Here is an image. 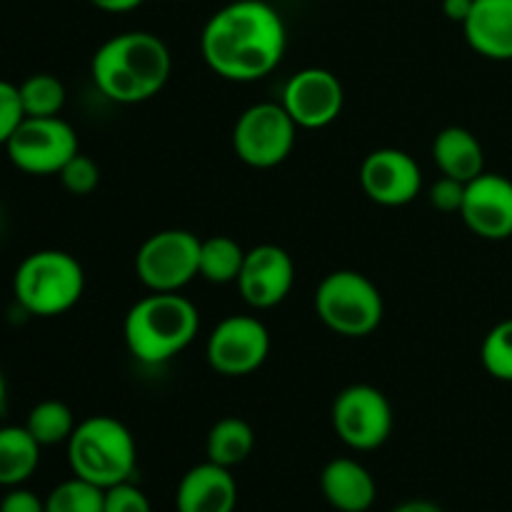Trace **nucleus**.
<instances>
[{
  "instance_id": "obj_1",
  "label": "nucleus",
  "mask_w": 512,
  "mask_h": 512,
  "mask_svg": "<svg viewBox=\"0 0 512 512\" xmlns=\"http://www.w3.org/2000/svg\"><path fill=\"white\" fill-rule=\"evenodd\" d=\"M288 48V30L265 0H233L210 15L200 50L218 78L255 83L273 73Z\"/></svg>"
},
{
  "instance_id": "obj_27",
  "label": "nucleus",
  "mask_w": 512,
  "mask_h": 512,
  "mask_svg": "<svg viewBox=\"0 0 512 512\" xmlns=\"http://www.w3.org/2000/svg\"><path fill=\"white\" fill-rule=\"evenodd\" d=\"M60 185L68 190L70 195H90L100 185V168L93 158L83 153H75L68 163L63 165V170L58 173Z\"/></svg>"
},
{
  "instance_id": "obj_24",
  "label": "nucleus",
  "mask_w": 512,
  "mask_h": 512,
  "mask_svg": "<svg viewBox=\"0 0 512 512\" xmlns=\"http://www.w3.org/2000/svg\"><path fill=\"white\" fill-rule=\"evenodd\" d=\"M25 118H55L65 108V85L53 73H33L18 85Z\"/></svg>"
},
{
  "instance_id": "obj_32",
  "label": "nucleus",
  "mask_w": 512,
  "mask_h": 512,
  "mask_svg": "<svg viewBox=\"0 0 512 512\" xmlns=\"http://www.w3.org/2000/svg\"><path fill=\"white\" fill-rule=\"evenodd\" d=\"M473 5L475 0H443V13L448 20L463 25L473 13Z\"/></svg>"
},
{
  "instance_id": "obj_35",
  "label": "nucleus",
  "mask_w": 512,
  "mask_h": 512,
  "mask_svg": "<svg viewBox=\"0 0 512 512\" xmlns=\"http://www.w3.org/2000/svg\"><path fill=\"white\" fill-rule=\"evenodd\" d=\"M5 393H8V390H5V375L3 370H0V413H3L5 408Z\"/></svg>"
},
{
  "instance_id": "obj_14",
  "label": "nucleus",
  "mask_w": 512,
  "mask_h": 512,
  "mask_svg": "<svg viewBox=\"0 0 512 512\" xmlns=\"http://www.w3.org/2000/svg\"><path fill=\"white\" fill-rule=\"evenodd\" d=\"M293 283L295 263L288 250L270 243L245 250L243 268H240L235 285H238L240 295L250 308H275L288 298Z\"/></svg>"
},
{
  "instance_id": "obj_21",
  "label": "nucleus",
  "mask_w": 512,
  "mask_h": 512,
  "mask_svg": "<svg viewBox=\"0 0 512 512\" xmlns=\"http://www.w3.org/2000/svg\"><path fill=\"white\" fill-rule=\"evenodd\" d=\"M255 448V433L243 418H223L210 428L205 453L215 465L233 470L250 458Z\"/></svg>"
},
{
  "instance_id": "obj_5",
  "label": "nucleus",
  "mask_w": 512,
  "mask_h": 512,
  "mask_svg": "<svg viewBox=\"0 0 512 512\" xmlns=\"http://www.w3.org/2000/svg\"><path fill=\"white\" fill-rule=\"evenodd\" d=\"M83 290V265L65 250H35L20 260L13 275L15 300L35 318L68 313L83 298Z\"/></svg>"
},
{
  "instance_id": "obj_33",
  "label": "nucleus",
  "mask_w": 512,
  "mask_h": 512,
  "mask_svg": "<svg viewBox=\"0 0 512 512\" xmlns=\"http://www.w3.org/2000/svg\"><path fill=\"white\" fill-rule=\"evenodd\" d=\"M103 13H130V10L140 8L145 0H90Z\"/></svg>"
},
{
  "instance_id": "obj_18",
  "label": "nucleus",
  "mask_w": 512,
  "mask_h": 512,
  "mask_svg": "<svg viewBox=\"0 0 512 512\" xmlns=\"http://www.w3.org/2000/svg\"><path fill=\"white\" fill-rule=\"evenodd\" d=\"M463 33L483 58L512 60V0H475Z\"/></svg>"
},
{
  "instance_id": "obj_2",
  "label": "nucleus",
  "mask_w": 512,
  "mask_h": 512,
  "mask_svg": "<svg viewBox=\"0 0 512 512\" xmlns=\"http://www.w3.org/2000/svg\"><path fill=\"white\" fill-rule=\"evenodd\" d=\"M173 58L163 40L148 30H128L105 40L90 60L100 93L120 105L145 103L165 88Z\"/></svg>"
},
{
  "instance_id": "obj_10",
  "label": "nucleus",
  "mask_w": 512,
  "mask_h": 512,
  "mask_svg": "<svg viewBox=\"0 0 512 512\" xmlns=\"http://www.w3.org/2000/svg\"><path fill=\"white\" fill-rule=\"evenodd\" d=\"M10 163L28 175H58L78 150L73 125L55 118H25L5 145Z\"/></svg>"
},
{
  "instance_id": "obj_17",
  "label": "nucleus",
  "mask_w": 512,
  "mask_h": 512,
  "mask_svg": "<svg viewBox=\"0 0 512 512\" xmlns=\"http://www.w3.org/2000/svg\"><path fill=\"white\" fill-rule=\"evenodd\" d=\"M320 490L338 512H368L378 498V485L370 470L353 458H335L320 473Z\"/></svg>"
},
{
  "instance_id": "obj_23",
  "label": "nucleus",
  "mask_w": 512,
  "mask_h": 512,
  "mask_svg": "<svg viewBox=\"0 0 512 512\" xmlns=\"http://www.w3.org/2000/svg\"><path fill=\"white\" fill-rule=\"evenodd\" d=\"M75 415L60 400H40L28 413L25 428L38 440L40 448H53V445L68 443L75 430Z\"/></svg>"
},
{
  "instance_id": "obj_34",
  "label": "nucleus",
  "mask_w": 512,
  "mask_h": 512,
  "mask_svg": "<svg viewBox=\"0 0 512 512\" xmlns=\"http://www.w3.org/2000/svg\"><path fill=\"white\" fill-rule=\"evenodd\" d=\"M390 512H443V508L433 503V500H405V503H400L398 508Z\"/></svg>"
},
{
  "instance_id": "obj_19",
  "label": "nucleus",
  "mask_w": 512,
  "mask_h": 512,
  "mask_svg": "<svg viewBox=\"0 0 512 512\" xmlns=\"http://www.w3.org/2000/svg\"><path fill=\"white\" fill-rule=\"evenodd\" d=\"M433 160L448 178L470 183L485 173V153L480 140L470 130L450 125L433 140Z\"/></svg>"
},
{
  "instance_id": "obj_31",
  "label": "nucleus",
  "mask_w": 512,
  "mask_h": 512,
  "mask_svg": "<svg viewBox=\"0 0 512 512\" xmlns=\"http://www.w3.org/2000/svg\"><path fill=\"white\" fill-rule=\"evenodd\" d=\"M0 512H45V500L38 498L33 490L23 488H8V493L0 500Z\"/></svg>"
},
{
  "instance_id": "obj_13",
  "label": "nucleus",
  "mask_w": 512,
  "mask_h": 512,
  "mask_svg": "<svg viewBox=\"0 0 512 512\" xmlns=\"http://www.w3.org/2000/svg\"><path fill=\"white\" fill-rule=\"evenodd\" d=\"M358 178L363 193L385 208L413 203L423 188V170L418 160L398 148L373 150L360 165Z\"/></svg>"
},
{
  "instance_id": "obj_20",
  "label": "nucleus",
  "mask_w": 512,
  "mask_h": 512,
  "mask_svg": "<svg viewBox=\"0 0 512 512\" xmlns=\"http://www.w3.org/2000/svg\"><path fill=\"white\" fill-rule=\"evenodd\" d=\"M40 445L25 425L0 428V488L28 483L40 465Z\"/></svg>"
},
{
  "instance_id": "obj_7",
  "label": "nucleus",
  "mask_w": 512,
  "mask_h": 512,
  "mask_svg": "<svg viewBox=\"0 0 512 512\" xmlns=\"http://www.w3.org/2000/svg\"><path fill=\"white\" fill-rule=\"evenodd\" d=\"M198 265L200 238L180 228L158 230L135 255V273L150 293H180L198 278Z\"/></svg>"
},
{
  "instance_id": "obj_11",
  "label": "nucleus",
  "mask_w": 512,
  "mask_h": 512,
  "mask_svg": "<svg viewBox=\"0 0 512 512\" xmlns=\"http://www.w3.org/2000/svg\"><path fill=\"white\" fill-rule=\"evenodd\" d=\"M270 355V333L253 315H230L220 320L205 345V358L215 373L243 378L255 373Z\"/></svg>"
},
{
  "instance_id": "obj_26",
  "label": "nucleus",
  "mask_w": 512,
  "mask_h": 512,
  "mask_svg": "<svg viewBox=\"0 0 512 512\" xmlns=\"http://www.w3.org/2000/svg\"><path fill=\"white\" fill-rule=\"evenodd\" d=\"M480 360L488 375L503 383H512V318L488 330L480 345Z\"/></svg>"
},
{
  "instance_id": "obj_6",
  "label": "nucleus",
  "mask_w": 512,
  "mask_h": 512,
  "mask_svg": "<svg viewBox=\"0 0 512 512\" xmlns=\"http://www.w3.org/2000/svg\"><path fill=\"white\" fill-rule=\"evenodd\" d=\"M315 313L328 330L343 338H368L385 315L383 295L368 275L358 270H335L315 290Z\"/></svg>"
},
{
  "instance_id": "obj_8",
  "label": "nucleus",
  "mask_w": 512,
  "mask_h": 512,
  "mask_svg": "<svg viewBox=\"0 0 512 512\" xmlns=\"http://www.w3.org/2000/svg\"><path fill=\"white\" fill-rule=\"evenodd\" d=\"M298 130L280 103H255L235 120L233 150L250 168H275L293 153Z\"/></svg>"
},
{
  "instance_id": "obj_29",
  "label": "nucleus",
  "mask_w": 512,
  "mask_h": 512,
  "mask_svg": "<svg viewBox=\"0 0 512 512\" xmlns=\"http://www.w3.org/2000/svg\"><path fill=\"white\" fill-rule=\"evenodd\" d=\"M103 512H153V505H150L148 495L133 480H128V483L105 490Z\"/></svg>"
},
{
  "instance_id": "obj_25",
  "label": "nucleus",
  "mask_w": 512,
  "mask_h": 512,
  "mask_svg": "<svg viewBox=\"0 0 512 512\" xmlns=\"http://www.w3.org/2000/svg\"><path fill=\"white\" fill-rule=\"evenodd\" d=\"M105 490L83 478H70L55 485L45 498V512H103Z\"/></svg>"
},
{
  "instance_id": "obj_3",
  "label": "nucleus",
  "mask_w": 512,
  "mask_h": 512,
  "mask_svg": "<svg viewBox=\"0 0 512 512\" xmlns=\"http://www.w3.org/2000/svg\"><path fill=\"white\" fill-rule=\"evenodd\" d=\"M200 330V313L180 293H150L133 303L123 323L125 345L138 363L160 365L183 353Z\"/></svg>"
},
{
  "instance_id": "obj_16",
  "label": "nucleus",
  "mask_w": 512,
  "mask_h": 512,
  "mask_svg": "<svg viewBox=\"0 0 512 512\" xmlns=\"http://www.w3.org/2000/svg\"><path fill=\"white\" fill-rule=\"evenodd\" d=\"M235 508H238V483L223 465L205 460L180 478L175 490L178 512H235Z\"/></svg>"
},
{
  "instance_id": "obj_9",
  "label": "nucleus",
  "mask_w": 512,
  "mask_h": 512,
  "mask_svg": "<svg viewBox=\"0 0 512 512\" xmlns=\"http://www.w3.org/2000/svg\"><path fill=\"white\" fill-rule=\"evenodd\" d=\"M333 430L348 448L358 453L378 450L393 433L390 400L373 385H348L340 390L330 410Z\"/></svg>"
},
{
  "instance_id": "obj_4",
  "label": "nucleus",
  "mask_w": 512,
  "mask_h": 512,
  "mask_svg": "<svg viewBox=\"0 0 512 512\" xmlns=\"http://www.w3.org/2000/svg\"><path fill=\"white\" fill-rule=\"evenodd\" d=\"M68 465L75 478L98 488L128 483L138 465V445L128 425L110 415H93L75 425L68 443Z\"/></svg>"
},
{
  "instance_id": "obj_15",
  "label": "nucleus",
  "mask_w": 512,
  "mask_h": 512,
  "mask_svg": "<svg viewBox=\"0 0 512 512\" xmlns=\"http://www.w3.org/2000/svg\"><path fill=\"white\" fill-rule=\"evenodd\" d=\"M458 215L478 238H512V180L498 173H483L470 180Z\"/></svg>"
},
{
  "instance_id": "obj_28",
  "label": "nucleus",
  "mask_w": 512,
  "mask_h": 512,
  "mask_svg": "<svg viewBox=\"0 0 512 512\" xmlns=\"http://www.w3.org/2000/svg\"><path fill=\"white\" fill-rule=\"evenodd\" d=\"M25 120L23 103H20V90L15 83L0 80V145H8L18 125Z\"/></svg>"
},
{
  "instance_id": "obj_12",
  "label": "nucleus",
  "mask_w": 512,
  "mask_h": 512,
  "mask_svg": "<svg viewBox=\"0 0 512 512\" xmlns=\"http://www.w3.org/2000/svg\"><path fill=\"white\" fill-rule=\"evenodd\" d=\"M280 105L288 110L298 128H328L343 113V83H340L338 75L325 68H303L290 75V80L285 83Z\"/></svg>"
},
{
  "instance_id": "obj_30",
  "label": "nucleus",
  "mask_w": 512,
  "mask_h": 512,
  "mask_svg": "<svg viewBox=\"0 0 512 512\" xmlns=\"http://www.w3.org/2000/svg\"><path fill=\"white\" fill-rule=\"evenodd\" d=\"M465 185L468 183H460V180L443 175L430 188V203H433V208H438L440 213H460L465 200Z\"/></svg>"
},
{
  "instance_id": "obj_22",
  "label": "nucleus",
  "mask_w": 512,
  "mask_h": 512,
  "mask_svg": "<svg viewBox=\"0 0 512 512\" xmlns=\"http://www.w3.org/2000/svg\"><path fill=\"white\" fill-rule=\"evenodd\" d=\"M245 250L238 240L228 235H213V238L200 240V265L198 275L208 283L228 285L235 283L243 268Z\"/></svg>"
}]
</instances>
